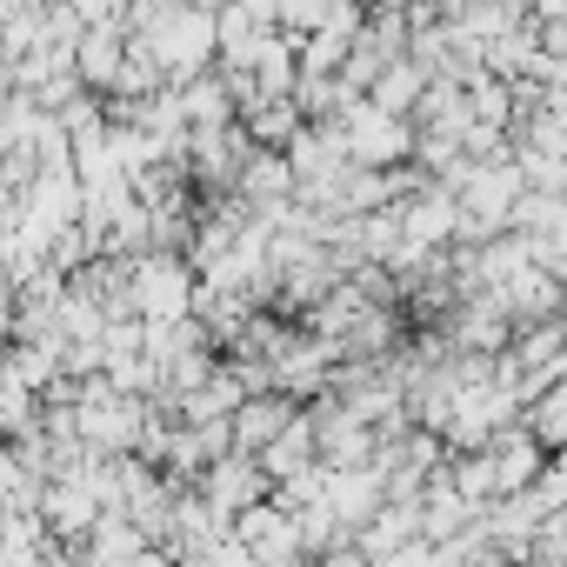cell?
Masks as SVG:
<instances>
[{"mask_svg":"<svg viewBox=\"0 0 567 567\" xmlns=\"http://www.w3.org/2000/svg\"><path fill=\"white\" fill-rule=\"evenodd\" d=\"M187 301H194V280H187L181 260H161V254L134 260V308H141L147 321H181Z\"/></svg>","mask_w":567,"mask_h":567,"instance_id":"cell-1","label":"cell"},{"mask_svg":"<svg viewBox=\"0 0 567 567\" xmlns=\"http://www.w3.org/2000/svg\"><path fill=\"white\" fill-rule=\"evenodd\" d=\"M348 154L361 161V167H388V161H401L408 154V127H401V114L394 107H368V101H354L348 107Z\"/></svg>","mask_w":567,"mask_h":567,"instance_id":"cell-2","label":"cell"},{"mask_svg":"<svg viewBox=\"0 0 567 567\" xmlns=\"http://www.w3.org/2000/svg\"><path fill=\"white\" fill-rule=\"evenodd\" d=\"M127 34H121V21H94L87 34H81V48H74V68H81V81L87 87H114L121 81V68H127Z\"/></svg>","mask_w":567,"mask_h":567,"instance_id":"cell-3","label":"cell"},{"mask_svg":"<svg viewBox=\"0 0 567 567\" xmlns=\"http://www.w3.org/2000/svg\"><path fill=\"white\" fill-rule=\"evenodd\" d=\"M288 421H295L288 394H267V388H260V394H247V401H240V414H234V447H240V454H254V447L267 454V441L288 427Z\"/></svg>","mask_w":567,"mask_h":567,"instance_id":"cell-4","label":"cell"},{"mask_svg":"<svg viewBox=\"0 0 567 567\" xmlns=\"http://www.w3.org/2000/svg\"><path fill=\"white\" fill-rule=\"evenodd\" d=\"M540 447H547V441H540L534 427L501 441V454H494V467H501V494H520V487L540 474Z\"/></svg>","mask_w":567,"mask_h":567,"instance_id":"cell-5","label":"cell"},{"mask_svg":"<svg viewBox=\"0 0 567 567\" xmlns=\"http://www.w3.org/2000/svg\"><path fill=\"white\" fill-rule=\"evenodd\" d=\"M254 487H260V474L240 447H234V461H214V474H207V501H220V507H240Z\"/></svg>","mask_w":567,"mask_h":567,"instance_id":"cell-6","label":"cell"},{"mask_svg":"<svg viewBox=\"0 0 567 567\" xmlns=\"http://www.w3.org/2000/svg\"><path fill=\"white\" fill-rule=\"evenodd\" d=\"M374 101H381V107H394V114H401V107H414V101H421V68H408V61H394V68L381 74V87H374Z\"/></svg>","mask_w":567,"mask_h":567,"instance_id":"cell-7","label":"cell"}]
</instances>
